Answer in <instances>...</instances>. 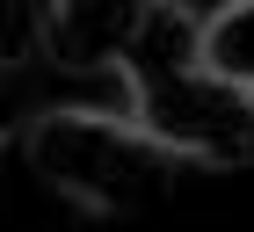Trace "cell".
<instances>
[{
    "mask_svg": "<svg viewBox=\"0 0 254 232\" xmlns=\"http://www.w3.org/2000/svg\"><path fill=\"white\" fill-rule=\"evenodd\" d=\"M22 160L65 203L102 218H138L167 203L182 160L131 123V109H44L22 131Z\"/></svg>",
    "mask_w": 254,
    "mask_h": 232,
    "instance_id": "cell-1",
    "label": "cell"
},
{
    "mask_svg": "<svg viewBox=\"0 0 254 232\" xmlns=\"http://www.w3.org/2000/svg\"><path fill=\"white\" fill-rule=\"evenodd\" d=\"M131 123L160 138L175 160H203V167H254V95L218 80L211 65H196L182 80H160L145 95H124Z\"/></svg>",
    "mask_w": 254,
    "mask_h": 232,
    "instance_id": "cell-2",
    "label": "cell"
},
{
    "mask_svg": "<svg viewBox=\"0 0 254 232\" xmlns=\"http://www.w3.org/2000/svg\"><path fill=\"white\" fill-rule=\"evenodd\" d=\"M160 0H44L37 7V44L51 65L65 73H117L124 51L138 44V29L153 22Z\"/></svg>",
    "mask_w": 254,
    "mask_h": 232,
    "instance_id": "cell-3",
    "label": "cell"
},
{
    "mask_svg": "<svg viewBox=\"0 0 254 232\" xmlns=\"http://www.w3.org/2000/svg\"><path fill=\"white\" fill-rule=\"evenodd\" d=\"M196 65H203V15H196L189 0H160L117 73H124V95H145V87L182 80V73H196Z\"/></svg>",
    "mask_w": 254,
    "mask_h": 232,
    "instance_id": "cell-4",
    "label": "cell"
},
{
    "mask_svg": "<svg viewBox=\"0 0 254 232\" xmlns=\"http://www.w3.org/2000/svg\"><path fill=\"white\" fill-rule=\"evenodd\" d=\"M203 65L254 95V0H225L203 15Z\"/></svg>",
    "mask_w": 254,
    "mask_h": 232,
    "instance_id": "cell-5",
    "label": "cell"
}]
</instances>
